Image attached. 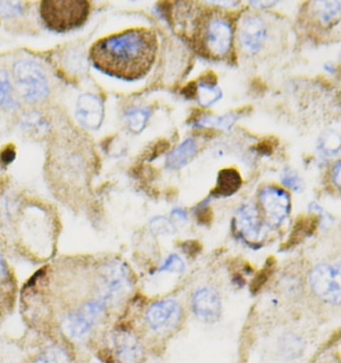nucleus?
I'll list each match as a JSON object with an SVG mask.
<instances>
[{"label": "nucleus", "instance_id": "obj_1", "mask_svg": "<svg viewBox=\"0 0 341 363\" xmlns=\"http://www.w3.org/2000/svg\"><path fill=\"white\" fill-rule=\"evenodd\" d=\"M156 34L146 28L129 29L100 39L90 49V59L104 74L126 81L144 77L156 60Z\"/></svg>", "mask_w": 341, "mask_h": 363}, {"label": "nucleus", "instance_id": "obj_2", "mask_svg": "<svg viewBox=\"0 0 341 363\" xmlns=\"http://www.w3.org/2000/svg\"><path fill=\"white\" fill-rule=\"evenodd\" d=\"M234 28L227 14L208 11L196 21L193 43L203 57L222 60L232 51Z\"/></svg>", "mask_w": 341, "mask_h": 363}, {"label": "nucleus", "instance_id": "obj_3", "mask_svg": "<svg viewBox=\"0 0 341 363\" xmlns=\"http://www.w3.org/2000/svg\"><path fill=\"white\" fill-rule=\"evenodd\" d=\"M87 0H43L40 16L45 26L56 33H66L85 24L90 16Z\"/></svg>", "mask_w": 341, "mask_h": 363}, {"label": "nucleus", "instance_id": "obj_4", "mask_svg": "<svg viewBox=\"0 0 341 363\" xmlns=\"http://www.w3.org/2000/svg\"><path fill=\"white\" fill-rule=\"evenodd\" d=\"M107 306V303L100 298L85 301L77 306L68 313L63 321L65 335L72 340H82L87 337L102 320Z\"/></svg>", "mask_w": 341, "mask_h": 363}, {"label": "nucleus", "instance_id": "obj_5", "mask_svg": "<svg viewBox=\"0 0 341 363\" xmlns=\"http://www.w3.org/2000/svg\"><path fill=\"white\" fill-rule=\"evenodd\" d=\"M99 298L107 306L119 303L131 289L129 269L119 262L103 264L97 278Z\"/></svg>", "mask_w": 341, "mask_h": 363}, {"label": "nucleus", "instance_id": "obj_6", "mask_svg": "<svg viewBox=\"0 0 341 363\" xmlns=\"http://www.w3.org/2000/svg\"><path fill=\"white\" fill-rule=\"evenodd\" d=\"M14 79L26 101H41L48 94V83L43 69L31 60L18 61L13 68Z\"/></svg>", "mask_w": 341, "mask_h": 363}, {"label": "nucleus", "instance_id": "obj_7", "mask_svg": "<svg viewBox=\"0 0 341 363\" xmlns=\"http://www.w3.org/2000/svg\"><path fill=\"white\" fill-rule=\"evenodd\" d=\"M340 264H318L310 272L311 289L318 298L330 305L338 306L341 298Z\"/></svg>", "mask_w": 341, "mask_h": 363}, {"label": "nucleus", "instance_id": "obj_8", "mask_svg": "<svg viewBox=\"0 0 341 363\" xmlns=\"http://www.w3.org/2000/svg\"><path fill=\"white\" fill-rule=\"evenodd\" d=\"M259 200L267 225L272 228L281 225L291 213V197L281 188H264L260 192Z\"/></svg>", "mask_w": 341, "mask_h": 363}, {"label": "nucleus", "instance_id": "obj_9", "mask_svg": "<svg viewBox=\"0 0 341 363\" xmlns=\"http://www.w3.org/2000/svg\"><path fill=\"white\" fill-rule=\"evenodd\" d=\"M239 41L244 52L256 53L266 41L267 29L261 17L247 14L239 26Z\"/></svg>", "mask_w": 341, "mask_h": 363}, {"label": "nucleus", "instance_id": "obj_10", "mask_svg": "<svg viewBox=\"0 0 341 363\" xmlns=\"http://www.w3.org/2000/svg\"><path fill=\"white\" fill-rule=\"evenodd\" d=\"M181 308L173 299L157 301L148 308L146 321L152 330L163 331L173 328L180 320Z\"/></svg>", "mask_w": 341, "mask_h": 363}, {"label": "nucleus", "instance_id": "obj_11", "mask_svg": "<svg viewBox=\"0 0 341 363\" xmlns=\"http://www.w3.org/2000/svg\"><path fill=\"white\" fill-rule=\"evenodd\" d=\"M76 119L85 128L97 130L104 118L102 100L93 94H83L78 98L75 110Z\"/></svg>", "mask_w": 341, "mask_h": 363}, {"label": "nucleus", "instance_id": "obj_12", "mask_svg": "<svg viewBox=\"0 0 341 363\" xmlns=\"http://www.w3.org/2000/svg\"><path fill=\"white\" fill-rule=\"evenodd\" d=\"M193 306L195 315L208 323L217 321L222 315V299L212 288L197 289L193 294Z\"/></svg>", "mask_w": 341, "mask_h": 363}, {"label": "nucleus", "instance_id": "obj_13", "mask_svg": "<svg viewBox=\"0 0 341 363\" xmlns=\"http://www.w3.org/2000/svg\"><path fill=\"white\" fill-rule=\"evenodd\" d=\"M115 352L121 363H139L144 350L139 338L127 330H119L114 337Z\"/></svg>", "mask_w": 341, "mask_h": 363}, {"label": "nucleus", "instance_id": "obj_14", "mask_svg": "<svg viewBox=\"0 0 341 363\" xmlns=\"http://www.w3.org/2000/svg\"><path fill=\"white\" fill-rule=\"evenodd\" d=\"M340 1H314L309 6V16L314 26L330 29L340 21Z\"/></svg>", "mask_w": 341, "mask_h": 363}, {"label": "nucleus", "instance_id": "obj_15", "mask_svg": "<svg viewBox=\"0 0 341 363\" xmlns=\"http://www.w3.org/2000/svg\"><path fill=\"white\" fill-rule=\"evenodd\" d=\"M237 227L245 240L255 242L262 230V223L257 208L251 203L239 208L237 215Z\"/></svg>", "mask_w": 341, "mask_h": 363}, {"label": "nucleus", "instance_id": "obj_16", "mask_svg": "<svg viewBox=\"0 0 341 363\" xmlns=\"http://www.w3.org/2000/svg\"><path fill=\"white\" fill-rule=\"evenodd\" d=\"M197 152V145L195 140L186 139L178 148L173 150L166 159V168L178 170L188 165Z\"/></svg>", "mask_w": 341, "mask_h": 363}, {"label": "nucleus", "instance_id": "obj_17", "mask_svg": "<svg viewBox=\"0 0 341 363\" xmlns=\"http://www.w3.org/2000/svg\"><path fill=\"white\" fill-rule=\"evenodd\" d=\"M242 177L234 169H224L220 171L217 177V187L213 195L217 197H229L242 187Z\"/></svg>", "mask_w": 341, "mask_h": 363}, {"label": "nucleus", "instance_id": "obj_18", "mask_svg": "<svg viewBox=\"0 0 341 363\" xmlns=\"http://www.w3.org/2000/svg\"><path fill=\"white\" fill-rule=\"evenodd\" d=\"M213 78L212 79H208L207 76H205L196 85L195 98L200 103V106L210 107L218 100L222 99V90L218 88L215 81L213 82Z\"/></svg>", "mask_w": 341, "mask_h": 363}, {"label": "nucleus", "instance_id": "obj_19", "mask_svg": "<svg viewBox=\"0 0 341 363\" xmlns=\"http://www.w3.org/2000/svg\"><path fill=\"white\" fill-rule=\"evenodd\" d=\"M33 363H71V358L63 347L51 345L39 353Z\"/></svg>", "mask_w": 341, "mask_h": 363}, {"label": "nucleus", "instance_id": "obj_20", "mask_svg": "<svg viewBox=\"0 0 341 363\" xmlns=\"http://www.w3.org/2000/svg\"><path fill=\"white\" fill-rule=\"evenodd\" d=\"M16 106L9 73L6 70H0V108L14 109Z\"/></svg>", "mask_w": 341, "mask_h": 363}, {"label": "nucleus", "instance_id": "obj_21", "mask_svg": "<svg viewBox=\"0 0 341 363\" xmlns=\"http://www.w3.org/2000/svg\"><path fill=\"white\" fill-rule=\"evenodd\" d=\"M149 118V111L147 109L130 110L126 114L127 125L130 131L134 133H141L146 128L147 120Z\"/></svg>", "mask_w": 341, "mask_h": 363}, {"label": "nucleus", "instance_id": "obj_22", "mask_svg": "<svg viewBox=\"0 0 341 363\" xmlns=\"http://www.w3.org/2000/svg\"><path fill=\"white\" fill-rule=\"evenodd\" d=\"M340 135L335 132L325 134L323 139H320V149L323 150L328 155H335L340 151Z\"/></svg>", "mask_w": 341, "mask_h": 363}, {"label": "nucleus", "instance_id": "obj_23", "mask_svg": "<svg viewBox=\"0 0 341 363\" xmlns=\"http://www.w3.org/2000/svg\"><path fill=\"white\" fill-rule=\"evenodd\" d=\"M235 121V116L233 115H227V116L220 117H206L203 118L200 122L201 126H212L215 128L228 130L232 126Z\"/></svg>", "mask_w": 341, "mask_h": 363}, {"label": "nucleus", "instance_id": "obj_24", "mask_svg": "<svg viewBox=\"0 0 341 363\" xmlns=\"http://www.w3.org/2000/svg\"><path fill=\"white\" fill-rule=\"evenodd\" d=\"M151 229L157 235H173L176 230L173 223L163 217L154 218L151 222Z\"/></svg>", "mask_w": 341, "mask_h": 363}, {"label": "nucleus", "instance_id": "obj_25", "mask_svg": "<svg viewBox=\"0 0 341 363\" xmlns=\"http://www.w3.org/2000/svg\"><path fill=\"white\" fill-rule=\"evenodd\" d=\"M185 264L183 259H181V257H178V255H171V256L166 259V262H164L163 267L159 269V271L181 274V272H185Z\"/></svg>", "mask_w": 341, "mask_h": 363}, {"label": "nucleus", "instance_id": "obj_26", "mask_svg": "<svg viewBox=\"0 0 341 363\" xmlns=\"http://www.w3.org/2000/svg\"><path fill=\"white\" fill-rule=\"evenodd\" d=\"M9 281H11L9 267L0 254V291L2 289V291H9Z\"/></svg>", "mask_w": 341, "mask_h": 363}, {"label": "nucleus", "instance_id": "obj_27", "mask_svg": "<svg viewBox=\"0 0 341 363\" xmlns=\"http://www.w3.org/2000/svg\"><path fill=\"white\" fill-rule=\"evenodd\" d=\"M282 183L294 191L301 190V179L293 172H284V175L282 177Z\"/></svg>", "mask_w": 341, "mask_h": 363}, {"label": "nucleus", "instance_id": "obj_28", "mask_svg": "<svg viewBox=\"0 0 341 363\" xmlns=\"http://www.w3.org/2000/svg\"><path fill=\"white\" fill-rule=\"evenodd\" d=\"M21 12V6L17 2L0 1V14L1 16H16Z\"/></svg>", "mask_w": 341, "mask_h": 363}, {"label": "nucleus", "instance_id": "obj_29", "mask_svg": "<svg viewBox=\"0 0 341 363\" xmlns=\"http://www.w3.org/2000/svg\"><path fill=\"white\" fill-rule=\"evenodd\" d=\"M340 161H338L337 163L335 164V167H333L332 170V181L337 188L340 187Z\"/></svg>", "mask_w": 341, "mask_h": 363}, {"label": "nucleus", "instance_id": "obj_30", "mask_svg": "<svg viewBox=\"0 0 341 363\" xmlns=\"http://www.w3.org/2000/svg\"><path fill=\"white\" fill-rule=\"evenodd\" d=\"M14 156H16L14 152L12 151V150L7 149L6 151H4V154H2V160L6 162V163H11V162L13 160Z\"/></svg>", "mask_w": 341, "mask_h": 363}, {"label": "nucleus", "instance_id": "obj_31", "mask_svg": "<svg viewBox=\"0 0 341 363\" xmlns=\"http://www.w3.org/2000/svg\"><path fill=\"white\" fill-rule=\"evenodd\" d=\"M173 215L178 216V218H180V219H186V215L185 212H183V211L180 210H175L173 213Z\"/></svg>", "mask_w": 341, "mask_h": 363}, {"label": "nucleus", "instance_id": "obj_32", "mask_svg": "<svg viewBox=\"0 0 341 363\" xmlns=\"http://www.w3.org/2000/svg\"><path fill=\"white\" fill-rule=\"evenodd\" d=\"M0 298H1V293H0ZM0 313H1V298H0Z\"/></svg>", "mask_w": 341, "mask_h": 363}]
</instances>
